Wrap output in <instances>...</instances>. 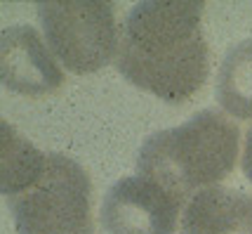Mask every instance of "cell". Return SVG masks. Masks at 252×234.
<instances>
[{
  "label": "cell",
  "instance_id": "6da1fadb",
  "mask_svg": "<svg viewBox=\"0 0 252 234\" xmlns=\"http://www.w3.org/2000/svg\"><path fill=\"white\" fill-rule=\"evenodd\" d=\"M203 10L193 0L137 2L121 24L118 71L167 104L191 100L210 76Z\"/></svg>",
  "mask_w": 252,
  "mask_h": 234
},
{
  "label": "cell",
  "instance_id": "7a4b0ae2",
  "mask_svg": "<svg viewBox=\"0 0 252 234\" xmlns=\"http://www.w3.org/2000/svg\"><path fill=\"white\" fill-rule=\"evenodd\" d=\"M241 130L224 112L203 109L187 123L158 130L142 142L137 170L189 201L217 187L238 161Z\"/></svg>",
  "mask_w": 252,
  "mask_h": 234
},
{
  "label": "cell",
  "instance_id": "3957f363",
  "mask_svg": "<svg viewBox=\"0 0 252 234\" xmlns=\"http://www.w3.org/2000/svg\"><path fill=\"white\" fill-rule=\"evenodd\" d=\"M17 234H94L92 182L78 161L47 152L43 170L7 196Z\"/></svg>",
  "mask_w": 252,
  "mask_h": 234
},
{
  "label": "cell",
  "instance_id": "277c9868",
  "mask_svg": "<svg viewBox=\"0 0 252 234\" xmlns=\"http://www.w3.org/2000/svg\"><path fill=\"white\" fill-rule=\"evenodd\" d=\"M35 10L47 47L71 74L85 76L116 62L121 50V26L111 2L47 0L38 2Z\"/></svg>",
  "mask_w": 252,
  "mask_h": 234
},
{
  "label": "cell",
  "instance_id": "5b68a950",
  "mask_svg": "<svg viewBox=\"0 0 252 234\" xmlns=\"http://www.w3.org/2000/svg\"><path fill=\"white\" fill-rule=\"evenodd\" d=\"M187 201L165 190L149 175L118 180L101 203V227L106 234H175Z\"/></svg>",
  "mask_w": 252,
  "mask_h": 234
},
{
  "label": "cell",
  "instance_id": "8992f818",
  "mask_svg": "<svg viewBox=\"0 0 252 234\" xmlns=\"http://www.w3.org/2000/svg\"><path fill=\"white\" fill-rule=\"evenodd\" d=\"M2 85L24 97H45L64 83V71L33 26H7L0 38Z\"/></svg>",
  "mask_w": 252,
  "mask_h": 234
},
{
  "label": "cell",
  "instance_id": "52a82bcc",
  "mask_svg": "<svg viewBox=\"0 0 252 234\" xmlns=\"http://www.w3.org/2000/svg\"><path fill=\"white\" fill-rule=\"evenodd\" d=\"M182 234H252V196L233 187H208L182 211Z\"/></svg>",
  "mask_w": 252,
  "mask_h": 234
},
{
  "label": "cell",
  "instance_id": "ba28073f",
  "mask_svg": "<svg viewBox=\"0 0 252 234\" xmlns=\"http://www.w3.org/2000/svg\"><path fill=\"white\" fill-rule=\"evenodd\" d=\"M215 97L221 112L233 118H252V38L241 40L221 59Z\"/></svg>",
  "mask_w": 252,
  "mask_h": 234
},
{
  "label": "cell",
  "instance_id": "9c48e42d",
  "mask_svg": "<svg viewBox=\"0 0 252 234\" xmlns=\"http://www.w3.org/2000/svg\"><path fill=\"white\" fill-rule=\"evenodd\" d=\"M243 173L252 182V128L245 135V149H243Z\"/></svg>",
  "mask_w": 252,
  "mask_h": 234
}]
</instances>
